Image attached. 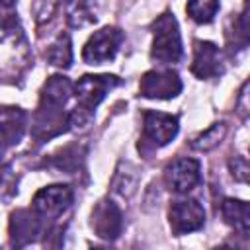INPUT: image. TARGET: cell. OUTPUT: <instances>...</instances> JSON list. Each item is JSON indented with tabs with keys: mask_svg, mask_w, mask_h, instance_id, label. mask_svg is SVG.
Listing matches in <instances>:
<instances>
[{
	"mask_svg": "<svg viewBox=\"0 0 250 250\" xmlns=\"http://www.w3.org/2000/svg\"><path fill=\"white\" fill-rule=\"evenodd\" d=\"M31 51L14 14L0 16V82H16L29 68Z\"/></svg>",
	"mask_w": 250,
	"mask_h": 250,
	"instance_id": "1",
	"label": "cell"
},
{
	"mask_svg": "<svg viewBox=\"0 0 250 250\" xmlns=\"http://www.w3.org/2000/svg\"><path fill=\"white\" fill-rule=\"evenodd\" d=\"M119 84V78L113 74H84L74 84L76 105L68 113V125L74 129L86 127L94 115V109L105 98V94Z\"/></svg>",
	"mask_w": 250,
	"mask_h": 250,
	"instance_id": "2",
	"label": "cell"
},
{
	"mask_svg": "<svg viewBox=\"0 0 250 250\" xmlns=\"http://www.w3.org/2000/svg\"><path fill=\"white\" fill-rule=\"evenodd\" d=\"M150 57L160 64H172L182 59V37L174 14L164 12L152 23Z\"/></svg>",
	"mask_w": 250,
	"mask_h": 250,
	"instance_id": "3",
	"label": "cell"
},
{
	"mask_svg": "<svg viewBox=\"0 0 250 250\" xmlns=\"http://www.w3.org/2000/svg\"><path fill=\"white\" fill-rule=\"evenodd\" d=\"M123 41V33L117 27H102L96 31L82 49V59L88 64H104L115 59L119 45Z\"/></svg>",
	"mask_w": 250,
	"mask_h": 250,
	"instance_id": "4",
	"label": "cell"
},
{
	"mask_svg": "<svg viewBox=\"0 0 250 250\" xmlns=\"http://www.w3.org/2000/svg\"><path fill=\"white\" fill-rule=\"evenodd\" d=\"M72 197L74 193L68 186H49L33 195L31 211L37 215V219H57L70 207Z\"/></svg>",
	"mask_w": 250,
	"mask_h": 250,
	"instance_id": "5",
	"label": "cell"
},
{
	"mask_svg": "<svg viewBox=\"0 0 250 250\" xmlns=\"http://www.w3.org/2000/svg\"><path fill=\"white\" fill-rule=\"evenodd\" d=\"M178 127L176 115L146 111L143 117V143L150 145V148H160L178 135Z\"/></svg>",
	"mask_w": 250,
	"mask_h": 250,
	"instance_id": "6",
	"label": "cell"
},
{
	"mask_svg": "<svg viewBox=\"0 0 250 250\" xmlns=\"http://www.w3.org/2000/svg\"><path fill=\"white\" fill-rule=\"evenodd\" d=\"M139 90L150 100H170L182 92V80L176 70H148L143 74Z\"/></svg>",
	"mask_w": 250,
	"mask_h": 250,
	"instance_id": "7",
	"label": "cell"
},
{
	"mask_svg": "<svg viewBox=\"0 0 250 250\" xmlns=\"http://www.w3.org/2000/svg\"><path fill=\"white\" fill-rule=\"evenodd\" d=\"M170 217V227L172 230L180 234H188L193 230H199L205 223V211L195 199H176L170 205L168 211Z\"/></svg>",
	"mask_w": 250,
	"mask_h": 250,
	"instance_id": "8",
	"label": "cell"
},
{
	"mask_svg": "<svg viewBox=\"0 0 250 250\" xmlns=\"http://www.w3.org/2000/svg\"><path fill=\"white\" fill-rule=\"evenodd\" d=\"M166 186L176 193H188L191 191L199 180H201V168L199 162L193 158H176L170 162L164 170Z\"/></svg>",
	"mask_w": 250,
	"mask_h": 250,
	"instance_id": "9",
	"label": "cell"
},
{
	"mask_svg": "<svg viewBox=\"0 0 250 250\" xmlns=\"http://www.w3.org/2000/svg\"><path fill=\"white\" fill-rule=\"evenodd\" d=\"M191 72L201 80L217 78L225 72L223 55L215 43H211V41H195L193 43Z\"/></svg>",
	"mask_w": 250,
	"mask_h": 250,
	"instance_id": "10",
	"label": "cell"
},
{
	"mask_svg": "<svg viewBox=\"0 0 250 250\" xmlns=\"http://www.w3.org/2000/svg\"><path fill=\"white\" fill-rule=\"evenodd\" d=\"M90 225H92L94 232L100 238L115 240L121 234V229H123V215H121L119 207L113 201L104 199L94 207Z\"/></svg>",
	"mask_w": 250,
	"mask_h": 250,
	"instance_id": "11",
	"label": "cell"
},
{
	"mask_svg": "<svg viewBox=\"0 0 250 250\" xmlns=\"http://www.w3.org/2000/svg\"><path fill=\"white\" fill-rule=\"evenodd\" d=\"M64 20L70 27H86L98 20V10L94 0H62Z\"/></svg>",
	"mask_w": 250,
	"mask_h": 250,
	"instance_id": "12",
	"label": "cell"
},
{
	"mask_svg": "<svg viewBox=\"0 0 250 250\" xmlns=\"http://www.w3.org/2000/svg\"><path fill=\"white\" fill-rule=\"evenodd\" d=\"M39 230V221L37 215L31 211H16L10 219V238L12 244L23 246L33 240V234Z\"/></svg>",
	"mask_w": 250,
	"mask_h": 250,
	"instance_id": "13",
	"label": "cell"
},
{
	"mask_svg": "<svg viewBox=\"0 0 250 250\" xmlns=\"http://www.w3.org/2000/svg\"><path fill=\"white\" fill-rule=\"evenodd\" d=\"M221 215L227 225H230L234 230H238L242 236L250 230V207L246 201L240 199H225L221 203Z\"/></svg>",
	"mask_w": 250,
	"mask_h": 250,
	"instance_id": "14",
	"label": "cell"
},
{
	"mask_svg": "<svg viewBox=\"0 0 250 250\" xmlns=\"http://www.w3.org/2000/svg\"><path fill=\"white\" fill-rule=\"evenodd\" d=\"M47 61L53 64V66H59V68H66L70 66V61H72V47H70V37L66 33H59L55 37V41L49 45L47 49Z\"/></svg>",
	"mask_w": 250,
	"mask_h": 250,
	"instance_id": "15",
	"label": "cell"
},
{
	"mask_svg": "<svg viewBox=\"0 0 250 250\" xmlns=\"http://www.w3.org/2000/svg\"><path fill=\"white\" fill-rule=\"evenodd\" d=\"M219 10V0H188L186 12L197 23H209Z\"/></svg>",
	"mask_w": 250,
	"mask_h": 250,
	"instance_id": "16",
	"label": "cell"
},
{
	"mask_svg": "<svg viewBox=\"0 0 250 250\" xmlns=\"http://www.w3.org/2000/svg\"><path fill=\"white\" fill-rule=\"evenodd\" d=\"M225 135H227V125L225 123H215L207 131H203L201 135H197L191 141V146L195 150H211V148H215L225 139Z\"/></svg>",
	"mask_w": 250,
	"mask_h": 250,
	"instance_id": "17",
	"label": "cell"
},
{
	"mask_svg": "<svg viewBox=\"0 0 250 250\" xmlns=\"http://www.w3.org/2000/svg\"><path fill=\"white\" fill-rule=\"evenodd\" d=\"M229 168H230V174H232L234 180H238V182H246V180H248L250 168H248V160H246L244 156H234V158H230Z\"/></svg>",
	"mask_w": 250,
	"mask_h": 250,
	"instance_id": "18",
	"label": "cell"
},
{
	"mask_svg": "<svg viewBox=\"0 0 250 250\" xmlns=\"http://www.w3.org/2000/svg\"><path fill=\"white\" fill-rule=\"evenodd\" d=\"M14 6V0H0V8L2 10H12Z\"/></svg>",
	"mask_w": 250,
	"mask_h": 250,
	"instance_id": "19",
	"label": "cell"
}]
</instances>
